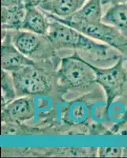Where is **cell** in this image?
Here are the masks:
<instances>
[{
  "label": "cell",
  "instance_id": "obj_1",
  "mask_svg": "<svg viewBox=\"0 0 127 158\" xmlns=\"http://www.w3.org/2000/svg\"><path fill=\"white\" fill-rule=\"evenodd\" d=\"M48 16V15H47ZM50 26L46 36L55 50L77 49L98 56H106L110 46L100 44L82 32L49 17Z\"/></svg>",
  "mask_w": 127,
  "mask_h": 158
},
{
  "label": "cell",
  "instance_id": "obj_2",
  "mask_svg": "<svg viewBox=\"0 0 127 158\" xmlns=\"http://www.w3.org/2000/svg\"><path fill=\"white\" fill-rule=\"evenodd\" d=\"M57 79L66 89H83L96 82V74L89 63L74 55L62 59Z\"/></svg>",
  "mask_w": 127,
  "mask_h": 158
},
{
  "label": "cell",
  "instance_id": "obj_3",
  "mask_svg": "<svg viewBox=\"0 0 127 158\" xmlns=\"http://www.w3.org/2000/svg\"><path fill=\"white\" fill-rule=\"evenodd\" d=\"M17 97L43 95L51 91V81L36 66H28L10 73Z\"/></svg>",
  "mask_w": 127,
  "mask_h": 158
},
{
  "label": "cell",
  "instance_id": "obj_4",
  "mask_svg": "<svg viewBox=\"0 0 127 158\" xmlns=\"http://www.w3.org/2000/svg\"><path fill=\"white\" fill-rule=\"evenodd\" d=\"M11 34L15 47L32 60L49 58L55 50L46 36L25 30H14Z\"/></svg>",
  "mask_w": 127,
  "mask_h": 158
},
{
  "label": "cell",
  "instance_id": "obj_5",
  "mask_svg": "<svg viewBox=\"0 0 127 158\" xmlns=\"http://www.w3.org/2000/svg\"><path fill=\"white\" fill-rule=\"evenodd\" d=\"M96 74V83L104 89L109 107L118 97L122 94L126 81V72L123 67V59H118L114 66L108 68H100L90 63Z\"/></svg>",
  "mask_w": 127,
  "mask_h": 158
},
{
  "label": "cell",
  "instance_id": "obj_6",
  "mask_svg": "<svg viewBox=\"0 0 127 158\" xmlns=\"http://www.w3.org/2000/svg\"><path fill=\"white\" fill-rule=\"evenodd\" d=\"M72 28L88 37L103 42L127 56V36L115 27L104 22L76 25Z\"/></svg>",
  "mask_w": 127,
  "mask_h": 158
},
{
  "label": "cell",
  "instance_id": "obj_7",
  "mask_svg": "<svg viewBox=\"0 0 127 158\" xmlns=\"http://www.w3.org/2000/svg\"><path fill=\"white\" fill-rule=\"evenodd\" d=\"M103 6L102 0H87L80 9L66 18H61L46 13L45 14L62 23L73 27L76 25L103 22Z\"/></svg>",
  "mask_w": 127,
  "mask_h": 158
},
{
  "label": "cell",
  "instance_id": "obj_8",
  "mask_svg": "<svg viewBox=\"0 0 127 158\" xmlns=\"http://www.w3.org/2000/svg\"><path fill=\"white\" fill-rule=\"evenodd\" d=\"M34 101L29 97H20L2 107V123H21L34 115Z\"/></svg>",
  "mask_w": 127,
  "mask_h": 158
},
{
  "label": "cell",
  "instance_id": "obj_9",
  "mask_svg": "<svg viewBox=\"0 0 127 158\" xmlns=\"http://www.w3.org/2000/svg\"><path fill=\"white\" fill-rule=\"evenodd\" d=\"M1 65L2 70L14 72L28 66H35L34 60L22 54L13 44L10 35L2 39L1 48Z\"/></svg>",
  "mask_w": 127,
  "mask_h": 158
},
{
  "label": "cell",
  "instance_id": "obj_10",
  "mask_svg": "<svg viewBox=\"0 0 127 158\" xmlns=\"http://www.w3.org/2000/svg\"><path fill=\"white\" fill-rule=\"evenodd\" d=\"M87 0H31L46 14L64 18L73 15L82 6Z\"/></svg>",
  "mask_w": 127,
  "mask_h": 158
},
{
  "label": "cell",
  "instance_id": "obj_11",
  "mask_svg": "<svg viewBox=\"0 0 127 158\" xmlns=\"http://www.w3.org/2000/svg\"><path fill=\"white\" fill-rule=\"evenodd\" d=\"M50 26V19L43 11L31 2H26V14L22 30L46 36Z\"/></svg>",
  "mask_w": 127,
  "mask_h": 158
},
{
  "label": "cell",
  "instance_id": "obj_12",
  "mask_svg": "<svg viewBox=\"0 0 127 158\" xmlns=\"http://www.w3.org/2000/svg\"><path fill=\"white\" fill-rule=\"evenodd\" d=\"M26 14V3L12 7H2L1 22L3 30H22Z\"/></svg>",
  "mask_w": 127,
  "mask_h": 158
},
{
  "label": "cell",
  "instance_id": "obj_13",
  "mask_svg": "<svg viewBox=\"0 0 127 158\" xmlns=\"http://www.w3.org/2000/svg\"><path fill=\"white\" fill-rule=\"evenodd\" d=\"M103 22L115 27L127 36V3L111 5L104 15Z\"/></svg>",
  "mask_w": 127,
  "mask_h": 158
},
{
  "label": "cell",
  "instance_id": "obj_14",
  "mask_svg": "<svg viewBox=\"0 0 127 158\" xmlns=\"http://www.w3.org/2000/svg\"><path fill=\"white\" fill-rule=\"evenodd\" d=\"M2 107L14 101L17 97L16 89L13 81V77L10 72L2 71Z\"/></svg>",
  "mask_w": 127,
  "mask_h": 158
},
{
  "label": "cell",
  "instance_id": "obj_15",
  "mask_svg": "<svg viewBox=\"0 0 127 158\" xmlns=\"http://www.w3.org/2000/svg\"><path fill=\"white\" fill-rule=\"evenodd\" d=\"M123 149L119 147H101L99 149L98 154L104 157H118L122 156Z\"/></svg>",
  "mask_w": 127,
  "mask_h": 158
},
{
  "label": "cell",
  "instance_id": "obj_16",
  "mask_svg": "<svg viewBox=\"0 0 127 158\" xmlns=\"http://www.w3.org/2000/svg\"><path fill=\"white\" fill-rule=\"evenodd\" d=\"M26 2L27 0H2V7H12Z\"/></svg>",
  "mask_w": 127,
  "mask_h": 158
},
{
  "label": "cell",
  "instance_id": "obj_17",
  "mask_svg": "<svg viewBox=\"0 0 127 158\" xmlns=\"http://www.w3.org/2000/svg\"><path fill=\"white\" fill-rule=\"evenodd\" d=\"M122 2L127 3V0H102L103 5H107V4L114 5L116 3H122Z\"/></svg>",
  "mask_w": 127,
  "mask_h": 158
}]
</instances>
